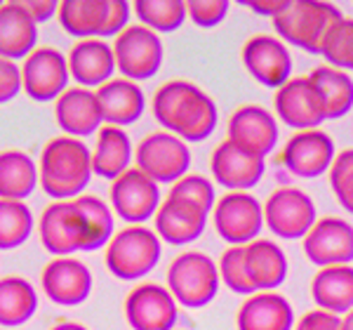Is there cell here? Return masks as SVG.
<instances>
[{"label": "cell", "instance_id": "6da1fadb", "mask_svg": "<svg viewBox=\"0 0 353 330\" xmlns=\"http://www.w3.org/2000/svg\"><path fill=\"white\" fill-rule=\"evenodd\" d=\"M151 109L165 133L184 142H203L214 133L219 111L214 99L201 85L174 78L153 93Z\"/></svg>", "mask_w": 353, "mask_h": 330}, {"label": "cell", "instance_id": "7a4b0ae2", "mask_svg": "<svg viewBox=\"0 0 353 330\" xmlns=\"http://www.w3.org/2000/svg\"><path fill=\"white\" fill-rule=\"evenodd\" d=\"M38 179L43 191L57 201H73L83 196L92 179V151L78 137H52L41 151Z\"/></svg>", "mask_w": 353, "mask_h": 330}, {"label": "cell", "instance_id": "3957f363", "mask_svg": "<svg viewBox=\"0 0 353 330\" xmlns=\"http://www.w3.org/2000/svg\"><path fill=\"white\" fill-rule=\"evenodd\" d=\"M339 8L332 3H318V0H294L288 3L278 17H273V28L283 43L311 55H321L323 41L337 21L341 19Z\"/></svg>", "mask_w": 353, "mask_h": 330}, {"label": "cell", "instance_id": "277c9868", "mask_svg": "<svg viewBox=\"0 0 353 330\" xmlns=\"http://www.w3.org/2000/svg\"><path fill=\"white\" fill-rule=\"evenodd\" d=\"M163 255L161 238L144 224H128L106 246V266L121 281H139L158 266Z\"/></svg>", "mask_w": 353, "mask_h": 330}, {"label": "cell", "instance_id": "5b68a950", "mask_svg": "<svg viewBox=\"0 0 353 330\" xmlns=\"http://www.w3.org/2000/svg\"><path fill=\"white\" fill-rule=\"evenodd\" d=\"M219 269L217 262L201 250L179 253L168 266V290L176 304L186 309L208 307L219 293Z\"/></svg>", "mask_w": 353, "mask_h": 330}, {"label": "cell", "instance_id": "8992f818", "mask_svg": "<svg viewBox=\"0 0 353 330\" xmlns=\"http://www.w3.org/2000/svg\"><path fill=\"white\" fill-rule=\"evenodd\" d=\"M132 8L123 0H66L59 3L57 17L68 36L85 38H116L130 24Z\"/></svg>", "mask_w": 353, "mask_h": 330}, {"label": "cell", "instance_id": "52a82bcc", "mask_svg": "<svg viewBox=\"0 0 353 330\" xmlns=\"http://www.w3.org/2000/svg\"><path fill=\"white\" fill-rule=\"evenodd\" d=\"M134 163V168H139L156 184H174L176 179L189 175L191 149L176 135L158 130L137 144Z\"/></svg>", "mask_w": 353, "mask_h": 330}, {"label": "cell", "instance_id": "ba28073f", "mask_svg": "<svg viewBox=\"0 0 353 330\" xmlns=\"http://www.w3.org/2000/svg\"><path fill=\"white\" fill-rule=\"evenodd\" d=\"M318 222L313 198L297 186H278L264 201V224L283 241H297Z\"/></svg>", "mask_w": 353, "mask_h": 330}, {"label": "cell", "instance_id": "9c48e42d", "mask_svg": "<svg viewBox=\"0 0 353 330\" xmlns=\"http://www.w3.org/2000/svg\"><path fill=\"white\" fill-rule=\"evenodd\" d=\"M111 48L116 57V69L132 83L149 81L163 66L165 50L161 36L141 24H130L118 33Z\"/></svg>", "mask_w": 353, "mask_h": 330}, {"label": "cell", "instance_id": "30bf717a", "mask_svg": "<svg viewBox=\"0 0 353 330\" xmlns=\"http://www.w3.org/2000/svg\"><path fill=\"white\" fill-rule=\"evenodd\" d=\"M212 224L229 246H248L264 229V206L250 191H226L212 208Z\"/></svg>", "mask_w": 353, "mask_h": 330}, {"label": "cell", "instance_id": "8fae6325", "mask_svg": "<svg viewBox=\"0 0 353 330\" xmlns=\"http://www.w3.org/2000/svg\"><path fill=\"white\" fill-rule=\"evenodd\" d=\"M337 156L332 137L325 130H299V133L290 135L288 142L283 144V151L278 156V163L292 173L294 177L313 179L321 175L330 173Z\"/></svg>", "mask_w": 353, "mask_h": 330}, {"label": "cell", "instance_id": "7c38bea8", "mask_svg": "<svg viewBox=\"0 0 353 330\" xmlns=\"http://www.w3.org/2000/svg\"><path fill=\"white\" fill-rule=\"evenodd\" d=\"M111 210L128 224H144L146 220L156 217L161 208V184L146 177L139 168L125 170L121 177L111 182Z\"/></svg>", "mask_w": 353, "mask_h": 330}, {"label": "cell", "instance_id": "4fadbf2b", "mask_svg": "<svg viewBox=\"0 0 353 330\" xmlns=\"http://www.w3.org/2000/svg\"><path fill=\"white\" fill-rule=\"evenodd\" d=\"M276 118L292 130H316L325 118V106L309 76H292L273 95Z\"/></svg>", "mask_w": 353, "mask_h": 330}, {"label": "cell", "instance_id": "5bb4252c", "mask_svg": "<svg viewBox=\"0 0 353 330\" xmlns=\"http://www.w3.org/2000/svg\"><path fill=\"white\" fill-rule=\"evenodd\" d=\"M243 66L264 88H283L292 78V55L278 36L257 33L243 45Z\"/></svg>", "mask_w": 353, "mask_h": 330}, {"label": "cell", "instance_id": "9a60e30c", "mask_svg": "<svg viewBox=\"0 0 353 330\" xmlns=\"http://www.w3.org/2000/svg\"><path fill=\"white\" fill-rule=\"evenodd\" d=\"M125 318L132 330H174L179 304L161 283H141L125 298Z\"/></svg>", "mask_w": 353, "mask_h": 330}, {"label": "cell", "instance_id": "2e32d148", "mask_svg": "<svg viewBox=\"0 0 353 330\" xmlns=\"http://www.w3.org/2000/svg\"><path fill=\"white\" fill-rule=\"evenodd\" d=\"M210 173L214 182L229 191H250L259 184L266 173V158L248 151L231 139L214 146L210 156Z\"/></svg>", "mask_w": 353, "mask_h": 330}, {"label": "cell", "instance_id": "e0dca14e", "mask_svg": "<svg viewBox=\"0 0 353 330\" xmlns=\"http://www.w3.org/2000/svg\"><path fill=\"white\" fill-rule=\"evenodd\" d=\"M301 248L311 264L318 269L353 262V224L344 217L327 215L311 226V231L301 238Z\"/></svg>", "mask_w": 353, "mask_h": 330}, {"label": "cell", "instance_id": "ac0fdd59", "mask_svg": "<svg viewBox=\"0 0 353 330\" xmlns=\"http://www.w3.org/2000/svg\"><path fill=\"white\" fill-rule=\"evenodd\" d=\"M68 61L57 48H36L21 64V90L36 101H52L68 88Z\"/></svg>", "mask_w": 353, "mask_h": 330}, {"label": "cell", "instance_id": "d6986e66", "mask_svg": "<svg viewBox=\"0 0 353 330\" xmlns=\"http://www.w3.org/2000/svg\"><path fill=\"white\" fill-rule=\"evenodd\" d=\"M229 137L248 151L266 158L278 146L281 139V125L276 113H271L261 104H243L229 116Z\"/></svg>", "mask_w": 353, "mask_h": 330}, {"label": "cell", "instance_id": "ffe728a7", "mask_svg": "<svg viewBox=\"0 0 353 330\" xmlns=\"http://www.w3.org/2000/svg\"><path fill=\"white\" fill-rule=\"evenodd\" d=\"M41 243L48 253L57 258H71L78 250H85V234L73 201H54L43 210L38 222Z\"/></svg>", "mask_w": 353, "mask_h": 330}, {"label": "cell", "instance_id": "44dd1931", "mask_svg": "<svg viewBox=\"0 0 353 330\" xmlns=\"http://www.w3.org/2000/svg\"><path fill=\"white\" fill-rule=\"evenodd\" d=\"M41 286L50 302L59 307H78L92 293V274L81 260L57 258L45 264Z\"/></svg>", "mask_w": 353, "mask_h": 330}, {"label": "cell", "instance_id": "7402d4cb", "mask_svg": "<svg viewBox=\"0 0 353 330\" xmlns=\"http://www.w3.org/2000/svg\"><path fill=\"white\" fill-rule=\"evenodd\" d=\"M54 118L57 125L68 135V137H88V135H97L104 123L101 118L99 101H97V93L88 88H66L64 93L54 99Z\"/></svg>", "mask_w": 353, "mask_h": 330}, {"label": "cell", "instance_id": "603a6c76", "mask_svg": "<svg viewBox=\"0 0 353 330\" xmlns=\"http://www.w3.org/2000/svg\"><path fill=\"white\" fill-rule=\"evenodd\" d=\"M153 222H156L153 231L161 241L170 243V246H189L203 236L205 226H208V213L189 201L168 196L158 208Z\"/></svg>", "mask_w": 353, "mask_h": 330}, {"label": "cell", "instance_id": "cb8c5ba5", "mask_svg": "<svg viewBox=\"0 0 353 330\" xmlns=\"http://www.w3.org/2000/svg\"><path fill=\"white\" fill-rule=\"evenodd\" d=\"M68 73L81 88H101L109 83L116 71V57H113V48L101 38H85L78 41L71 48L66 57Z\"/></svg>", "mask_w": 353, "mask_h": 330}, {"label": "cell", "instance_id": "d4e9b609", "mask_svg": "<svg viewBox=\"0 0 353 330\" xmlns=\"http://www.w3.org/2000/svg\"><path fill=\"white\" fill-rule=\"evenodd\" d=\"M294 309L285 295L269 290L245 298L238 307V330H294Z\"/></svg>", "mask_w": 353, "mask_h": 330}, {"label": "cell", "instance_id": "484cf974", "mask_svg": "<svg viewBox=\"0 0 353 330\" xmlns=\"http://www.w3.org/2000/svg\"><path fill=\"white\" fill-rule=\"evenodd\" d=\"M94 93L106 125L125 128V125H132L144 116L146 97L139 83H132L128 78H111Z\"/></svg>", "mask_w": 353, "mask_h": 330}, {"label": "cell", "instance_id": "4316f807", "mask_svg": "<svg viewBox=\"0 0 353 330\" xmlns=\"http://www.w3.org/2000/svg\"><path fill=\"white\" fill-rule=\"evenodd\" d=\"M245 269L257 288V293H269L283 286L288 278V255L271 238H254L252 243L243 246Z\"/></svg>", "mask_w": 353, "mask_h": 330}, {"label": "cell", "instance_id": "83f0119b", "mask_svg": "<svg viewBox=\"0 0 353 330\" xmlns=\"http://www.w3.org/2000/svg\"><path fill=\"white\" fill-rule=\"evenodd\" d=\"M311 300L316 309L344 316L353 309V266L334 264L318 269L311 278Z\"/></svg>", "mask_w": 353, "mask_h": 330}, {"label": "cell", "instance_id": "f1b7e54d", "mask_svg": "<svg viewBox=\"0 0 353 330\" xmlns=\"http://www.w3.org/2000/svg\"><path fill=\"white\" fill-rule=\"evenodd\" d=\"M38 24L31 19L24 3L0 5V57L26 59L36 50Z\"/></svg>", "mask_w": 353, "mask_h": 330}, {"label": "cell", "instance_id": "f546056e", "mask_svg": "<svg viewBox=\"0 0 353 330\" xmlns=\"http://www.w3.org/2000/svg\"><path fill=\"white\" fill-rule=\"evenodd\" d=\"M132 158L134 149L130 135L123 128H116V125H101L92 149V175L113 182L116 177H121L125 170H130Z\"/></svg>", "mask_w": 353, "mask_h": 330}, {"label": "cell", "instance_id": "4dcf8cb0", "mask_svg": "<svg viewBox=\"0 0 353 330\" xmlns=\"http://www.w3.org/2000/svg\"><path fill=\"white\" fill-rule=\"evenodd\" d=\"M38 165L26 151H0V198L24 201L38 186Z\"/></svg>", "mask_w": 353, "mask_h": 330}, {"label": "cell", "instance_id": "1f68e13d", "mask_svg": "<svg viewBox=\"0 0 353 330\" xmlns=\"http://www.w3.org/2000/svg\"><path fill=\"white\" fill-rule=\"evenodd\" d=\"M311 83L316 85L318 95L325 106V118H344L353 109V78L346 71H339L334 66H316L309 73Z\"/></svg>", "mask_w": 353, "mask_h": 330}, {"label": "cell", "instance_id": "d6a6232c", "mask_svg": "<svg viewBox=\"0 0 353 330\" xmlns=\"http://www.w3.org/2000/svg\"><path fill=\"white\" fill-rule=\"evenodd\" d=\"M38 309V293L26 278H0V326L17 328L26 323Z\"/></svg>", "mask_w": 353, "mask_h": 330}, {"label": "cell", "instance_id": "836d02e7", "mask_svg": "<svg viewBox=\"0 0 353 330\" xmlns=\"http://www.w3.org/2000/svg\"><path fill=\"white\" fill-rule=\"evenodd\" d=\"M78 215H81L83 234H85V250H97L109 246L113 238V213L106 201H101L94 193H83V196L73 198Z\"/></svg>", "mask_w": 353, "mask_h": 330}, {"label": "cell", "instance_id": "e575fe53", "mask_svg": "<svg viewBox=\"0 0 353 330\" xmlns=\"http://www.w3.org/2000/svg\"><path fill=\"white\" fill-rule=\"evenodd\" d=\"M132 12L141 26L156 33H172L186 21V3L181 0H137Z\"/></svg>", "mask_w": 353, "mask_h": 330}, {"label": "cell", "instance_id": "d590c367", "mask_svg": "<svg viewBox=\"0 0 353 330\" xmlns=\"http://www.w3.org/2000/svg\"><path fill=\"white\" fill-rule=\"evenodd\" d=\"M33 231V215L24 201L0 198V250L24 246Z\"/></svg>", "mask_w": 353, "mask_h": 330}, {"label": "cell", "instance_id": "8d00e7d4", "mask_svg": "<svg viewBox=\"0 0 353 330\" xmlns=\"http://www.w3.org/2000/svg\"><path fill=\"white\" fill-rule=\"evenodd\" d=\"M321 57L327 61V66H334L339 71H353V19H341L330 28V33L323 41Z\"/></svg>", "mask_w": 353, "mask_h": 330}, {"label": "cell", "instance_id": "74e56055", "mask_svg": "<svg viewBox=\"0 0 353 330\" xmlns=\"http://www.w3.org/2000/svg\"><path fill=\"white\" fill-rule=\"evenodd\" d=\"M219 278L231 293L236 295H254L257 288L252 286L248 276V269H245V253H243V246H229L221 253L219 258Z\"/></svg>", "mask_w": 353, "mask_h": 330}, {"label": "cell", "instance_id": "f35d334b", "mask_svg": "<svg viewBox=\"0 0 353 330\" xmlns=\"http://www.w3.org/2000/svg\"><path fill=\"white\" fill-rule=\"evenodd\" d=\"M168 196L181 198V201H189L193 206H198L205 213H212L214 203H217V193H214V184L205 175H184L181 179H176L172 189L168 191Z\"/></svg>", "mask_w": 353, "mask_h": 330}, {"label": "cell", "instance_id": "ab89813d", "mask_svg": "<svg viewBox=\"0 0 353 330\" xmlns=\"http://www.w3.org/2000/svg\"><path fill=\"white\" fill-rule=\"evenodd\" d=\"M330 189L334 193V201L346 213L353 215V149H344L334 156L330 168Z\"/></svg>", "mask_w": 353, "mask_h": 330}, {"label": "cell", "instance_id": "60d3db41", "mask_svg": "<svg viewBox=\"0 0 353 330\" xmlns=\"http://www.w3.org/2000/svg\"><path fill=\"white\" fill-rule=\"evenodd\" d=\"M229 14L226 0H191L186 3V17L201 28H214Z\"/></svg>", "mask_w": 353, "mask_h": 330}, {"label": "cell", "instance_id": "b9f144b4", "mask_svg": "<svg viewBox=\"0 0 353 330\" xmlns=\"http://www.w3.org/2000/svg\"><path fill=\"white\" fill-rule=\"evenodd\" d=\"M21 93V69L17 61L0 57V104L12 101Z\"/></svg>", "mask_w": 353, "mask_h": 330}, {"label": "cell", "instance_id": "7bdbcfd3", "mask_svg": "<svg viewBox=\"0 0 353 330\" xmlns=\"http://www.w3.org/2000/svg\"><path fill=\"white\" fill-rule=\"evenodd\" d=\"M294 330H341V316L323 309H311L294 323Z\"/></svg>", "mask_w": 353, "mask_h": 330}, {"label": "cell", "instance_id": "ee69618b", "mask_svg": "<svg viewBox=\"0 0 353 330\" xmlns=\"http://www.w3.org/2000/svg\"><path fill=\"white\" fill-rule=\"evenodd\" d=\"M24 8L28 10V14H31V19L36 21V24H43V21H48L50 17L57 14V10H59V3H52V0H24Z\"/></svg>", "mask_w": 353, "mask_h": 330}, {"label": "cell", "instance_id": "f6af8a7d", "mask_svg": "<svg viewBox=\"0 0 353 330\" xmlns=\"http://www.w3.org/2000/svg\"><path fill=\"white\" fill-rule=\"evenodd\" d=\"M243 5H248L252 12H257V14H264V17H278L285 10V5L288 3H283V0H248V3H243Z\"/></svg>", "mask_w": 353, "mask_h": 330}, {"label": "cell", "instance_id": "bcb514c9", "mask_svg": "<svg viewBox=\"0 0 353 330\" xmlns=\"http://www.w3.org/2000/svg\"><path fill=\"white\" fill-rule=\"evenodd\" d=\"M50 330H88L85 326H81V323H73V321H64V323H57L54 328Z\"/></svg>", "mask_w": 353, "mask_h": 330}, {"label": "cell", "instance_id": "7dc6e473", "mask_svg": "<svg viewBox=\"0 0 353 330\" xmlns=\"http://www.w3.org/2000/svg\"><path fill=\"white\" fill-rule=\"evenodd\" d=\"M341 330H353V309L341 316Z\"/></svg>", "mask_w": 353, "mask_h": 330}, {"label": "cell", "instance_id": "c3c4849f", "mask_svg": "<svg viewBox=\"0 0 353 330\" xmlns=\"http://www.w3.org/2000/svg\"><path fill=\"white\" fill-rule=\"evenodd\" d=\"M0 5H3V3H0Z\"/></svg>", "mask_w": 353, "mask_h": 330}]
</instances>
